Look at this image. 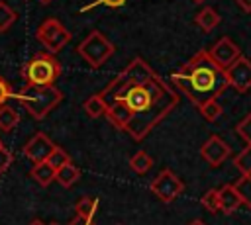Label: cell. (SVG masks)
Listing matches in <instances>:
<instances>
[{"instance_id":"cell-1","label":"cell","mask_w":251,"mask_h":225,"mask_svg":"<svg viewBox=\"0 0 251 225\" xmlns=\"http://www.w3.org/2000/svg\"><path fill=\"white\" fill-rule=\"evenodd\" d=\"M120 100H124L131 110V121L126 131L133 141H141L163 117H167L176 108L178 92L155 74L153 78L131 86Z\"/></svg>"},{"instance_id":"cell-2","label":"cell","mask_w":251,"mask_h":225,"mask_svg":"<svg viewBox=\"0 0 251 225\" xmlns=\"http://www.w3.org/2000/svg\"><path fill=\"white\" fill-rule=\"evenodd\" d=\"M171 82L175 90L182 92L194 106H200L210 98H218L229 86L226 70L218 67L204 49L180 65L178 70L171 74Z\"/></svg>"},{"instance_id":"cell-3","label":"cell","mask_w":251,"mask_h":225,"mask_svg":"<svg viewBox=\"0 0 251 225\" xmlns=\"http://www.w3.org/2000/svg\"><path fill=\"white\" fill-rule=\"evenodd\" d=\"M14 98L29 112L31 117L43 119L45 115H49L61 104L63 92L59 88H55V84H51V86L25 84L20 92L14 94Z\"/></svg>"},{"instance_id":"cell-4","label":"cell","mask_w":251,"mask_h":225,"mask_svg":"<svg viewBox=\"0 0 251 225\" xmlns=\"http://www.w3.org/2000/svg\"><path fill=\"white\" fill-rule=\"evenodd\" d=\"M155 76V70L147 65V61H143V59H133L100 94L106 98V102L110 104V102H114V100H120L131 86H135V84H141V82H145V80H149V78H153Z\"/></svg>"},{"instance_id":"cell-5","label":"cell","mask_w":251,"mask_h":225,"mask_svg":"<svg viewBox=\"0 0 251 225\" xmlns=\"http://www.w3.org/2000/svg\"><path fill=\"white\" fill-rule=\"evenodd\" d=\"M63 67L59 59L53 53H35L24 67H22V76L25 78L27 84H37V86H51L55 80L61 76Z\"/></svg>"},{"instance_id":"cell-6","label":"cell","mask_w":251,"mask_h":225,"mask_svg":"<svg viewBox=\"0 0 251 225\" xmlns=\"http://www.w3.org/2000/svg\"><path fill=\"white\" fill-rule=\"evenodd\" d=\"M116 45L98 29L90 31L78 45H76V53L86 61L88 67L92 68H100L106 61H110V57L114 55Z\"/></svg>"},{"instance_id":"cell-7","label":"cell","mask_w":251,"mask_h":225,"mask_svg":"<svg viewBox=\"0 0 251 225\" xmlns=\"http://www.w3.org/2000/svg\"><path fill=\"white\" fill-rule=\"evenodd\" d=\"M71 31L57 20V18H47L35 31V39L45 45V49L49 53H59L65 49V45H69L71 41Z\"/></svg>"},{"instance_id":"cell-8","label":"cell","mask_w":251,"mask_h":225,"mask_svg":"<svg viewBox=\"0 0 251 225\" xmlns=\"http://www.w3.org/2000/svg\"><path fill=\"white\" fill-rule=\"evenodd\" d=\"M149 190H151V194H153L157 200H161L163 203H171L173 200H176V198L184 192V184H182V180H180L173 170L165 168V170H161V174H157V178L151 182Z\"/></svg>"},{"instance_id":"cell-9","label":"cell","mask_w":251,"mask_h":225,"mask_svg":"<svg viewBox=\"0 0 251 225\" xmlns=\"http://www.w3.org/2000/svg\"><path fill=\"white\" fill-rule=\"evenodd\" d=\"M226 74H227V82L229 86L239 92V94H245L251 90V61L247 57H239L231 67L226 68Z\"/></svg>"},{"instance_id":"cell-10","label":"cell","mask_w":251,"mask_h":225,"mask_svg":"<svg viewBox=\"0 0 251 225\" xmlns=\"http://www.w3.org/2000/svg\"><path fill=\"white\" fill-rule=\"evenodd\" d=\"M231 155V147L220 137V135H210L204 145L200 147V157L210 164V166H220L224 164Z\"/></svg>"},{"instance_id":"cell-11","label":"cell","mask_w":251,"mask_h":225,"mask_svg":"<svg viewBox=\"0 0 251 225\" xmlns=\"http://www.w3.org/2000/svg\"><path fill=\"white\" fill-rule=\"evenodd\" d=\"M210 57H212V61L218 65V67H222L224 70L227 68V67H231L239 57H241V49L226 35V37H220L212 47H210Z\"/></svg>"},{"instance_id":"cell-12","label":"cell","mask_w":251,"mask_h":225,"mask_svg":"<svg viewBox=\"0 0 251 225\" xmlns=\"http://www.w3.org/2000/svg\"><path fill=\"white\" fill-rule=\"evenodd\" d=\"M57 145L53 143V139L47 135V133H43V131H39V133H35L31 139H27V143L24 145V155H25V158H29L31 162H41V160H47V157L53 153V149H55Z\"/></svg>"},{"instance_id":"cell-13","label":"cell","mask_w":251,"mask_h":225,"mask_svg":"<svg viewBox=\"0 0 251 225\" xmlns=\"http://www.w3.org/2000/svg\"><path fill=\"white\" fill-rule=\"evenodd\" d=\"M218 198H220V211L226 215L235 213L243 203V196L241 192L235 188V184H226L218 190Z\"/></svg>"},{"instance_id":"cell-14","label":"cell","mask_w":251,"mask_h":225,"mask_svg":"<svg viewBox=\"0 0 251 225\" xmlns=\"http://www.w3.org/2000/svg\"><path fill=\"white\" fill-rule=\"evenodd\" d=\"M106 117L110 119V123H112L116 129L126 131L127 125H129V121H131V110L127 108V104H126L124 100H114V102H110V106H108Z\"/></svg>"},{"instance_id":"cell-15","label":"cell","mask_w":251,"mask_h":225,"mask_svg":"<svg viewBox=\"0 0 251 225\" xmlns=\"http://www.w3.org/2000/svg\"><path fill=\"white\" fill-rule=\"evenodd\" d=\"M220 22H222V18H220V14L214 10V8H210V6H206V8H202L198 14H196V18H194V23L202 29V31H212V29H216L218 25H220Z\"/></svg>"},{"instance_id":"cell-16","label":"cell","mask_w":251,"mask_h":225,"mask_svg":"<svg viewBox=\"0 0 251 225\" xmlns=\"http://www.w3.org/2000/svg\"><path fill=\"white\" fill-rule=\"evenodd\" d=\"M55 168L47 162V160H41V162H33V168L29 170V176L39 184V186H49L53 180H55Z\"/></svg>"},{"instance_id":"cell-17","label":"cell","mask_w":251,"mask_h":225,"mask_svg":"<svg viewBox=\"0 0 251 225\" xmlns=\"http://www.w3.org/2000/svg\"><path fill=\"white\" fill-rule=\"evenodd\" d=\"M78 178H80V170H78V166L73 164V160L67 162V164H63L61 168H57V172H55V180L63 188H71Z\"/></svg>"},{"instance_id":"cell-18","label":"cell","mask_w":251,"mask_h":225,"mask_svg":"<svg viewBox=\"0 0 251 225\" xmlns=\"http://www.w3.org/2000/svg\"><path fill=\"white\" fill-rule=\"evenodd\" d=\"M108 106H110V104L106 102V98H104L102 94H94V96L86 98L84 104H82L84 112H86L90 117H102V115H106Z\"/></svg>"},{"instance_id":"cell-19","label":"cell","mask_w":251,"mask_h":225,"mask_svg":"<svg viewBox=\"0 0 251 225\" xmlns=\"http://www.w3.org/2000/svg\"><path fill=\"white\" fill-rule=\"evenodd\" d=\"M98 211V200L96 198H90V196H82L76 200L75 203V213L82 219H90L94 221V215Z\"/></svg>"},{"instance_id":"cell-20","label":"cell","mask_w":251,"mask_h":225,"mask_svg":"<svg viewBox=\"0 0 251 225\" xmlns=\"http://www.w3.org/2000/svg\"><path fill=\"white\" fill-rule=\"evenodd\" d=\"M233 166L241 172V176L251 174V143H245V147L233 157Z\"/></svg>"},{"instance_id":"cell-21","label":"cell","mask_w":251,"mask_h":225,"mask_svg":"<svg viewBox=\"0 0 251 225\" xmlns=\"http://www.w3.org/2000/svg\"><path fill=\"white\" fill-rule=\"evenodd\" d=\"M198 112H200V115L206 121H216V119H220V115H222L224 110H222L218 98H210V100H206V102H202L198 106Z\"/></svg>"},{"instance_id":"cell-22","label":"cell","mask_w":251,"mask_h":225,"mask_svg":"<svg viewBox=\"0 0 251 225\" xmlns=\"http://www.w3.org/2000/svg\"><path fill=\"white\" fill-rule=\"evenodd\" d=\"M153 166V158L145 153V151H137L131 158H129V168L135 172V174H145L149 172Z\"/></svg>"},{"instance_id":"cell-23","label":"cell","mask_w":251,"mask_h":225,"mask_svg":"<svg viewBox=\"0 0 251 225\" xmlns=\"http://www.w3.org/2000/svg\"><path fill=\"white\" fill-rule=\"evenodd\" d=\"M20 123V115L14 108L10 106H0V129L2 131H12L16 125Z\"/></svg>"},{"instance_id":"cell-24","label":"cell","mask_w":251,"mask_h":225,"mask_svg":"<svg viewBox=\"0 0 251 225\" xmlns=\"http://www.w3.org/2000/svg\"><path fill=\"white\" fill-rule=\"evenodd\" d=\"M16 20H18L16 10H14L12 6H8L6 2H2V0H0V33L8 31V29L14 25V22H16Z\"/></svg>"},{"instance_id":"cell-25","label":"cell","mask_w":251,"mask_h":225,"mask_svg":"<svg viewBox=\"0 0 251 225\" xmlns=\"http://www.w3.org/2000/svg\"><path fill=\"white\" fill-rule=\"evenodd\" d=\"M47 162L57 170V168H61L63 164L71 162V155H69L63 147H55V149H53V153L47 157Z\"/></svg>"},{"instance_id":"cell-26","label":"cell","mask_w":251,"mask_h":225,"mask_svg":"<svg viewBox=\"0 0 251 225\" xmlns=\"http://www.w3.org/2000/svg\"><path fill=\"white\" fill-rule=\"evenodd\" d=\"M200 203H202L210 213H218V211H220V198H218V190H216V188L208 190V192L202 196Z\"/></svg>"},{"instance_id":"cell-27","label":"cell","mask_w":251,"mask_h":225,"mask_svg":"<svg viewBox=\"0 0 251 225\" xmlns=\"http://www.w3.org/2000/svg\"><path fill=\"white\" fill-rule=\"evenodd\" d=\"M235 188L241 192L243 203H245V207L251 211V174H249V176H241V178L235 182Z\"/></svg>"},{"instance_id":"cell-28","label":"cell","mask_w":251,"mask_h":225,"mask_svg":"<svg viewBox=\"0 0 251 225\" xmlns=\"http://www.w3.org/2000/svg\"><path fill=\"white\" fill-rule=\"evenodd\" d=\"M235 133H237L245 143H251V113H247V115L235 125Z\"/></svg>"},{"instance_id":"cell-29","label":"cell","mask_w":251,"mask_h":225,"mask_svg":"<svg viewBox=\"0 0 251 225\" xmlns=\"http://www.w3.org/2000/svg\"><path fill=\"white\" fill-rule=\"evenodd\" d=\"M12 160H14V155L4 147V143L0 141V176L10 168V164H12Z\"/></svg>"},{"instance_id":"cell-30","label":"cell","mask_w":251,"mask_h":225,"mask_svg":"<svg viewBox=\"0 0 251 225\" xmlns=\"http://www.w3.org/2000/svg\"><path fill=\"white\" fill-rule=\"evenodd\" d=\"M124 4H126V0H94L92 4H88V6L80 8V12H88V10L96 8V6H108V8H122Z\"/></svg>"},{"instance_id":"cell-31","label":"cell","mask_w":251,"mask_h":225,"mask_svg":"<svg viewBox=\"0 0 251 225\" xmlns=\"http://www.w3.org/2000/svg\"><path fill=\"white\" fill-rule=\"evenodd\" d=\"M14 94H16V92H12L10 82H8L6 78H2V76H0V106H4L10 98H14Z\"/></svg>"},{"instance_id":"cell-32","label":"cell","mask_w":251,"mask_h":225,"mask_svg":"<svg viewBox=\"0 0 251 225\" xmlns=\"http://www.w3.org/2000/svg\"><path fill=\"white\" fill-rule=\"evenodd\" d=\"M237 2V6L245 12V14H251V0H235Z\"/></svg>"},{"instance_id":"cell-33","label":"cell","mask_w":251,"mask_h":225,"mask_svg":"<svg viewBox=\"0 0 251 225\" xmlns=\"http://www.w3.org/2000/svg\"><path fill=\"white\" fill-rule=\"evenodd\" d=\"M69 225H96V223H94V221H90V219H82V217H78V215H76Z\"/></svg>"},{"instance_id":"cell-34","label":"cell","mask_w":251,"mask_h":225,"mask_svg":"<svg viewBox=\"0 0 251 225\" xmlns=\"http://www.w3.org/2000/svg\"><path fill=\"white\" fill-rule=\"evenodd\" d=\"M188 225H206V223H204V221H200V219H194V221H192V223H188Z\"/></svg>"},{"instance_id":"cell-35","label":"cell","mask_w":251,"mask_h":225,"mask_svg":"<svg viewBox=\"0 0 251 225\" xmlns=\"http://www.w3.org/2000/svg\"><path fill=\"white\" fill-rule=\"evenodd\" d=\"M29 225H45V223H43V221H39V219H33Z\"/></svg>"},{"instance_id":"cell-36","label":"cell","mask_w":251,"mask_h":225,"mask_svg":"<svg viewBox=\"0 0 251 225\" xmlns=\"http://www.w3.org/2000/svg\"><path fill=\"white\" fill-rule=\"evenodd\" d=\"M39 2H41V4H49L51 0H39Z\"/></svg>"},{"instance_id":"cell-37","label":"cell","mask_w":251,"mask_h":225,"mask_svg":"<svg viewBox=\"0 0 251 225\" xmlns=\"http://www.w3.org/2000/svg\"><path fill=\"white\" fill-rule=\"evenodd\" d=\"M192 2H194V4H202L204 0H192Z\"/></svg>"},{"instance_id":"cell-38","label":"cell","mask_w":251,"mask_h":225,"mask_svg":"<svg viewBox=\"0 0 251 225\" xmlns=\"http://www.w3.org/2000/svg\"><path fill=\"white\" fill-rule=\"evenodd\" d=\"M49 225H59V223H49Z\"/></svg>"},{"instance_id":"cell-39","label":"cell","mask_w":251,"mask_h":225,"mask_svg":"<svg viewBox=\"0 0 251 225\" xmlns=\"http://www.w3.org/2000/svg\"><path fill=\"white\" fill-rule=\"evenodd\" d=\"M118 225H122V223H118Z\"/></svg>"}]
</instances>
